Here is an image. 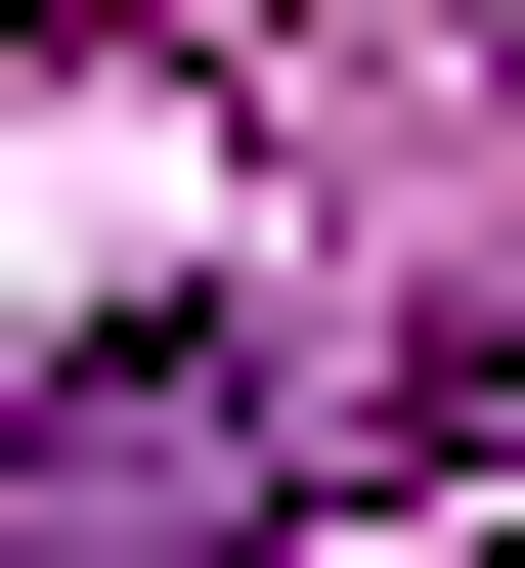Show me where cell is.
I'll return each instance as SVG.
<instances>
[{"mask_svg": "<svg viewBox=\"0 0 525 568\" xmlns=\"http://www.w3.org/2000/svg\"><path fill=\"white\" fill-rule=\"evenodd\" d=\"M263 525H306V394L220 351V306H132V351L0 394V568H263Z\"/></svg>", "mask_w": 525, "mask_h": 568, "instance_id": "cell-1", "label": "cell"}]
</instances>
